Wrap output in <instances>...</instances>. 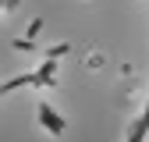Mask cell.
Returning <instances> with one entry per match:
<instances>
[{
	"label": "cell",
	"mask_w": 149,
	"mask_h": 142,
	"mask_svg": "<svg viewBox=\"0 0 149 142\" xmlns=\"http://www.w3.org/2000/svg\"><path fill=\"white\" fill-rule=\"evenodd\" d=\"M128 139H132V142H142V139H149V89H146V100H142V106H139L135 121L128 124Z\"/></svg>",
	"instance_id": "obj_1"
}]
</instances>
